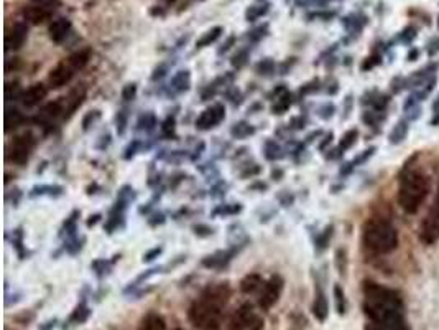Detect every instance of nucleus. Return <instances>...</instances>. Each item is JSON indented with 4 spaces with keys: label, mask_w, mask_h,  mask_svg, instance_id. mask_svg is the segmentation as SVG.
Returning a JSON list of instances; mask_svg holds the SVG:
<instances>
[{
    "label": "nucleus",
    "mask_w": 439,
    "mask_h": 330,
    "mask_svg": "<svg viewBox=\"0 0 439 330\" xmlns=\"http://www.w3.org/2000/svg\"><path fill=\"white\" fill-rule=\"evenodd\" d=\"M138 330H166V324L163 317L158 314H148L147 317L142 320Z\"/></svg>",
    "instance_id": "f3484780"
},
{
    "label": "nucleus",
    "mask_w": 439,
    "mask_h": 330,
    "mask_svg": "<svg viewBox=\"0 0 439 330\" xmlns=\"http://www.w3.org/2000/svg\"><path fill=\"white\" fill-rule=\"evenodd\" d=\"M173 84H175V88L180 91L188 89V86H190V73H188V71H180V73L175 76V80H173Z\"/></svg>",
    "instance_id": "b1692460"
},
{
    "label": "nucleus",
    "mask_w": 439,
    "mask_h": 330,
    "mask_svg": "<svg viewBox=\"0 0 439 330\" xmlns=\"http://www.w3.org/2000/svg\"><path fill=\"white\" fill-rule=\"evenodd\" d=\"M355 139H357V131L347 132L341 141V149H349V147L355 142Z\"/></svg>",
    "instance_id": "a878e982"
},
{
    "label": "nucleus",
    "mask_w": 439,
    "mask_h": 330,
    "mask_svg": "<svg viewBox=\"0 0 439 330\" xmlns=\"http://www.w3.org/2000/svg\"><path fill=\"white\" fill-rule=\"evenodd\" d=\"M262 286H263L262 277L257 274H249L247 277H244L242 282H240V289H242V293L245 294H254L255 291L262 289Z\"/></svg>",
    "instance_id": "a211bd4d"
},
{
    "label": "nucleus",
    "mask_w": 439,
    "mask_h": 330,
    "mask_svg": "<svg viewBox=\"0 0 439 330\" xmlns=\"http://www.w3.org/2000/svg\"><path fill=\"white\" fill-rule=\"evenodd\" d=\"M429 192V179L423 172L409 170L403 174L398 189V203L407 213H417Z\"/></svg>",
    "instance_id": "20e7f679"
},
{
    "label": "nucleus",
    "mask_w": 439,
    "mask_h": 330,
    "mask_svg": "<svg viewBox=\"0 0 439 330\" xmlns=\"http://www.w3.org/2000/svg\"><path fill=\"white\" fill-rule=\"evenodd\" d=\"M33 146H35V139H33L30 132H23L20 134V136H17L15 139H13V144H12L13 162H17L18 165L27 164L28 159H30Z\"/></svg>",
    "instance_id": "39448f33"
},
{
    "label": "nucleus",
    "mask_w": 439,
    "mask_h": 330,
    "mask_svg": "<svg viewBox=\"0 0 439 330\" xmlns=\"http://www.w3.org/2000/svg\"><path fill=\"white\" fill-rule=\"evenodd\" d=\"M362 240L370 251L387 255L398 246V231L388 220L370 218L364 227Z\"/></svg>",
    "instance_id": "7ed1b4c3"
},
{
    "label": "nucleus",
    "mask_w": 439,
    "mask_h": 330,
    "mask_svg": "<svg viewBox=\"0 0 439 330\" xmlns=\"http://www.w3.org/2000/svg\"><path fill=\"white\" fill-rule=\"evenodd\" d=\"M50 38L53 42L61 43L71 32V22L67 18H58L50 25Z\"/></svg>",
    "instance_id": "2eb2a0df"
},
{
    "label": "nucleus",
    "mask_w": 439,
    "mask_h": 330,
    "mask_svg": "<svg viewBox=\"0 0 439 330\" xmlns=\"http://www.w3.org/2000/svg\"><path fill=\"white\" fill-rule=\"evenodd\" d=\"M25 18L28 22H32L33 25H38V23H43L50 18V11L48 8H43L40 6L35 7H28L25 11Z\"/></svg>",
    "instance_id": "dca6fc26"
},
{
    "label": "nucleus",
    "mask_w": 439,
    "mask_h": 330,
    "mask_svg": "<svg viewBox=\"0 0 439 330\" xmlns=\"http://www.w3.org/2000/svg\"><path fill=\"white\" fill-rule=\"evenodd\" d=\"M173 126H175V121H173V119H168V121L165 122V127L163 129H165L166 134H170V132H173V129H175Z\"/></svg>",
    "instance_id": "2f4dec72"
},
{
    "label": "nucleus",
    "mask_w": 439,
    "mask_h": 330,
    "mask_svg": "<svg viewBox=\"0 0 439 330\" xmlns=\"http://www.w3.org/2000/svg\"><path fill=\"white\" fill-rule=\"evenodd\" d=\"M125 124H127V116H125V113H119V116H117V131L120 134L125 131Z\"/></svg>",
    "instance_id": "7c9ffc66"
},
{
    "label": "nucleus",
    "mask_w": 439,
    "mask_h": 330,
    "mask_svg": "<svg viewBox=\"0 0 439 330\" xmlns=\"http://www.w3.org/2000/svg\"><path fill=\"white\" fill-rule=\"evenodd\" d=\"M224 118H225L224 106L216 104V106L207 108L199 114V118H197L196 121V127L201 129V131H209V129L216 127L219 122H223Z\"/></svg>",
    "instance_id": "6e6552de"
},
{
    "label": "nucleus",
    "mask_w": 439,
    "mask_h": 330,
    "mask_svg": "<svg viewBox=\"0 0 439 330\" xmlns=\"http://www.w3.org/2000/svg\"><path fill=\"white\" fill-rule=\"evenodd\" d=\"M229 289L228 286H212L196 300L190 309V320L192 325L199 329H214L219 324L221 310L228 303Z\"/></svg>",
    "instance_id": "f03ea898"
},
{
    "label": "nucleus",
    "mask_w": 439,
    "mask_h": 330,
    "mask_svg": "<svg viewBox=\"0 0 439 330\" xmlns=\"http://www.w3.org/2000/svg\"><path fill=\"white\" fill-rule=\"evenodd\" d=\"M370 330H408V327L403 319H397V320H390V322H382V324L372 322V329Z\"/></svg>",
    "instance_id": "4be33fe9"
},
{
    "label": "nucleus",
    "mask_w": 439,
    "mask_h": 330,
    "mask_svg": "<svg viewBox=\"0 0 439 330\" xmlns=\"http://www.w3.org/2000/svg\"><path fill=\"white\" fill-rule=\"evenodd\" d=\"M33 2L43 8H48V11H50V8H55L56 6H60V0H33Z\"/></svg>",
    "instance_id": "cd10ccee"
},
{
    "label": "nucleus",
    "mask_w": 439,
    "mask_h": 330,
    "mask_svg": "<svg viewBox=\"0 0 439 330\" xmlns=\"http://www.w3.org/2000/svg\"><path fill=\"white\" fill-rule=\"evenodd\" d=\"M178 330H180V329H178Z\"/></svg>",
    "instance_id": "f704fd0d"
},
{
    "label": "nucleus",
    "mask_w": 439,
    "mask_h": 330,
    "mask_svg": "<svg viewBox=\"0 0 439 330\" xmlns=\"http://www.w3.org/2000/svg\"><path fill=\"white\" fill-rule=\"evenodd\" d=\"M254 324H257L254 307L250 304H244L229 319V330H249Z\"/></svg>",
    "instance_id": "0eeeda50"
},
{
    "label": "nucleus",
    "mask_w": 439,
    "mask_h": 330,
    "mask_svg": "<svg viewBox=\"0 0 439 330\" xmlns=\"http://www.w3.org/2000/svg\"><path fill=\"white\" fill-rule=\"evenodd\" d=\"M221 35H223V28H221V27L212 28V30L206 32L204 35H202L199 40L196 42V46H197V49H204V46H209L211 43H214Z\"/></svg>",
    "instance_id": "6ab92c4d"
},
{
    "label": "nucleus",
    "mask_w": 439,
    "mask_h": 330,
    "mask_svg": "<svg viewBox=\"0 0 439 330\" xmlns=\"http://www.w3.org/2000/svg\"><path fill=\"white\" fill-rule=\"evenodd\" d=\"M88 61H89V51H78V53L71 55L70 58H67V63L74 68V71L83 70L84 66L88 65Z\"/></svg>",
    "instance_id": "412c9836"
},
{
    "label": "nucleus",
    "mask_w": 439,
    "mask_h": 330,
    "mask_svg": "<svg viewBox=\"0 0 439 330\" xmlns=\"http://www.w3.org/2000/svg\"><path fill=\"white\" fill-rule=\"evenodd\" d=\"M48 94V89L43 86L41 83H37L30 86V88L25 89L22 93V103L25 104V106L28 108H33V106H38L43 99L46 98Z\"/></svg>",
    "instance_id": "f8f14e48"
},
{
    "label": "nucleus",
    "mask_w": 439,
    "mask_h": 330,
    "mask_svg": "<svg viewBox=\"0 0 439 330\" xmlns=\"http://www.w3.org/2000/svg\"><path fill=\"white\" fill-rule=\"evenodd\" d=\"M336 299H337V309H339V312L342 314L344 312V294H342L339 286H336Z\"/></svg>",
    "instance_id": "c756f323"
},
{
    "label": "nucleus",
    "mask_w": 439,
    "mask_h": 330,
    "mask_svg": "<svg viewBox=\"0 0 439 330\" xmlns=\"http://www.w3.org/2000/svg\"><path fill=\"white\" fill-rule=\"evenodd\" d=\"M27 35H28L27 23L17 22L15 25L12 27V30L8 32V33H7V37H6V46H7V50H18V49H22L23 43H25V40H27Z\"/></svg>",
    "instance_id": "9d476101"
},
{
    "label": "nucleus",
    "mask_w": 439,
    "mask_h": 330,
    "mask_svg": "<svg viewBox=\"0 0 439 330\" xmlns=\"http://www.w3.org/2000/svg\"><path fill=\"white\" fill-rule=\"evenodd\" d=\"M72 75H74V68L67 63L66 61H63V63H60L56 66V68H53L50 71V76H48V83H50L51 88H63V86L67 84L72 78Z\"/></svg>",
    "instance_id": "1a4fd4ad"
},
{
    "label": "nucleus",
    "mask_w": 439,
    "mask_h": 330,
    "mask_svg": "<svg viewBox=\"0 0 439 330\" xmlns=\"http://www.w3.org/2000/svg\"><path fill=\"white\" fill-rule=\"evenodd\" d=\"M434 213L439 217V185H438V195H436V205H434Z\"/></svg>",
    "instance_id": "72a5a7b5"
},
{
    "label": "nucleus",
    "mask_w": 439,
    "mask_h": 330,
    "mask_svg": "<svg viewBox=\"0 0 439 330\" xmlns=\"http://www.w3.org/2000/svg\"><path fill=\"white\" fill-rule=\"evenodd\" d=\"M135 94H137V86L135 84H127L122 91V98L125 99V101H130V99H133Z\"/></svg>",
    "instance_id": "bb28decb"
},
{
    "label": "nucleus",
    "mask_w": 439,
    "mask_h": 330,
    "mask_svg": "<svg viewBox=\"0 0 439 330\" xmlns=\"http://www.w3.org/2000/svg\"><path fill=\"white\" fill-rule=\"evenodd\" d=\"M364 309L374 324L403 319L400 296L395 291L377 284V282H365Z\"/></svg>",
    "instance_id": "f257e3e1"
},
{
    "label": "nucleus",
    "mask_w": 439,
    "mask_h": 330,
    "mask_svg": "<svg viewBox=\"0 0 439 330\" xmlns=\"http://www.w3.org/2000/svg\"><path fill=\"white\" fill-rule=\"evenodd\" d=\"M140 126H142L143 129H152L153 126H155V118H153L152 114H147V116H143L142 119H140Z\"/></svg>",
    "instance_id": "c85d7f7f"
},
{
    "label": "nucleus",
    "mask_w": 439,
    "mask_h": 330,
    "mask_svg": "<svg viewBox=\"0 0 439 330\" xmlns=\"http://www.w3.org/2000/svg\"><path fill=\"white\" fill-rule=\"evenodd\" d=\"M313 312H315V315L320 320H325L326 315H327V303L325 299V296L320 294L315 300V305H313Z\"/></svg>",
    "instance_id": "5701e85b"
},
{
    "label": "nucleus",
    "mask_w": 439,
    "mask_h": 330,
    "mask_svg": "<svg viewBox=\"0 0 439 330\" xmlns=\"http://www.w3.org/2000/svg\"><path fill=\"white\" fill-rule=\"evenodd\" d=\"M86 98V89L83 88V86H79V88L72 89L70 94H67L66 98V104H63V111H65V116H71L72 113L78 109L81 104H83Z\"/></svg>",
    "instance_id": "4468645a"
},
{
    "label": "nucleus",
    "mask_w": 439,
    "mask_h": 330,
    "mask_svg": "<svg viewBox=\"0 0 439 330\" xmlns=\"http://www.w3.org/2000/svg\"><path fill=\"white\" fill-rule=\"evenodd\" d=\"M23 116L18 109H8L6 114V131H12V129H17L18 126H22Z\"/></svg>",
    "instance_id": "aec40b11"
},
{
    "label": "nucleus",
    "mask_w": 439,
    "mask_h": 330,
    "mask_svg": "<svg viewBox=\"0 0 439 330\" xmlns=\"http://www.w3.org/2000/svg\"><path fill=\"white\" fill-rule=\"evenodd\" d=\"M283 291V281L282 277L278 276H273L272 279L265 282V284L262 286V289H260V296H258V304L262 309H270L272 305L277 303L280 294H282Z\"/></svg>",
    "instance_id": "423d86ee"
},
{
    "label": "nucleus",
    "mask_w": 439,
    "mask_h": 330,
    "mask_svg": "<svg viewBox=\"0 0 439 330\" xmlns=\"http://www.w3.org/2000/svg\"><path fill=\"white\" fill-rule=\"evenodd\" d=\"M157 255H160V250H158V248H157V250H153L152 253H148V255L145 256V261H152L153 256H157Z\"/></svg>",
    "instance_id": "473e14b6"
},
{
    "label": "nucleus",
    "mask_w": 439,
    "mask_h": 330,
    "mask_svg": "<svg viewBox=\"0 0 439 330\" xmlns=\"http://www.w3.org/2000/svg\"><path fill=\"white\" fill-rule=\"evenodd\" d=\"M252 132H254V129L250 127V126H247V124H245V122L235 124V127L232 129V136H237V137H245V136H249V134H252Z\"/></svg>",
    "instance_id": "393cba45"
},
{
    "label": "nucleus",
    "mask_w": 439,
    "mask_h": 330,
    "mask_svg": "<svg viewBox=\"0 0 439 330\" xmlns=\"http://www.w3.org/2000/svg\"><path fill=\"white\" fill-rule=\"evenodd\" d=\"M419 236H421V241L428 243V245H433L434 241L439 240V217L434 212L421 223Z\"/></svg>",
    "instance_id": "9b49d317"
},
{
    "label": "nucleus",
    "mask_w": 439,
    "mask_h": 330,
    "mask_svg": "<svg viewBox=\"0 0 439 330\" xmlns=\"http://www.w3.org/2000/svg\"><path fill=\"white\" fill-rule=\"evenodd\" d=\"M61 114H65V111H63V103L61 101L50 103L46 104V106H43L41 111L38 113L37 122L43 124V126H48V124H51L55 119L60 118Z\"/></svg>",
    "instance_id": "ddd939ff"
}]
</instances>
